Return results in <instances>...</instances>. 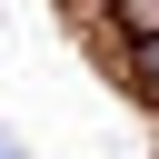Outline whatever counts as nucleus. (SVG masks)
Masks as SVG:
<instances>
[{
    "label": "nucleus",
    "mask_w": 159,
    "mask_h": 159,
    "mask_svg": "<svg viewBox=\"0 0 159 159\" xmlns=\"http://www.w3.org/2000/svg\"><path fill=\"white\" fill-rule=\"evenodd\" d=\"M0 159H10V149H0Z\"/></svg>",
    "instance_id": "f257e3e1"
}]
</instances>
